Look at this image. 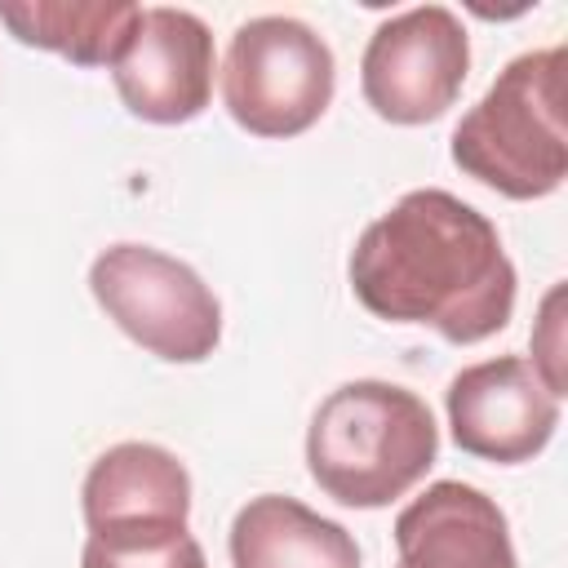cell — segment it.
Masks as SVG:
<instances>
[{"label":"cell","instance_id":"obj_1","mask_svg":"<svg viewBox=\"0 0 568 568\" xmlns=\"http://www.w3.org/2000/svg\"><path fill=\"white\" fill-rule=\"evenodd\" d=\"M359 306L390 324H426L444 342L470 346L515 315V262L497 226L439 186L399 195L351 248Z\"/></svg>","mask_w":568,"mask_h":568},{"label":"cell","instance_id":"obj_2","mask_svg":"<svg viewBox=\"0 0 568 568\" xmlns=\"http://www.w3.org/2000/svg\"><path fill=\"white\" fill-rule=\"evenodd\" d=\"M439 453V426L408 386L359 377L328 390L306 430V470L342 506L382 510L404 497Z\"/></svg>","mask_w":568,"mask_h":568},{"label":"cell","instance_id":"obj_3","mask_svg":"<svg viewBox=\"0 0 568 568\" xmlns=\"http://www.w3.org/2000/svg\"><path fill=\"white\" fill-rule=\"evenodd\" d=\"M564 67V44L510 58L488 93L457 120L453 164L506 200L555 195L568 173Z\"/></svg>","mask_w":568,"mask_h":568},{"label":"cell","instance_id":"obj_4","mask_svg":"<svg viewBox=\"0 0 568 568\" xmlns=\"http://www.w3.org/2000/svg\"><path fill=\"white\" fill-rule=\"evenodd\" d=\"M337 62L324 36L288 13H262L235 27L222 102L253 138H297L333 102Z\"/></svg>","mask_w":568,"mask_h":568},{"label":"cell","instance_id":"obj_5","mask_svg":"<svg viewBox=\"0 0 568 568\" xmlns=\"http://www.w3.org/2000/svg\"><path fill=\"white\" fill-rule=\"evenodd\" d=\"M89 293L106 320L146 355L169 364H200L222 342V302L195 266L151 248L111 244L89 266Z\"/></svg>","mask_w":568,"mask_h":568},{"label":"cell","instance_id":"obj_6","mask_svg":"<svg viewBox=\"0 0 568 568\" xmlns=\"http://www.w3.org/2000/svg\"><path fill=\"white\" fill-rule=\"evenodd\" d=\"M470 71V40L448 4H417L386 18L359 58L364 102L390 124L439 120Z\"/></svg>","mask_w":568,"mask_h":568},{"label":"cell","instance_id":"obj_7","mask_svg":"<svg viewBox=\"0 0 568 568\" xmlns=\"http://www.w3.org/2000/svg\"><path fill=\"white\" fill-rule=\"evenodd\" d=\"M213 31L191 9H142L129 44L111 62L115 93L129 115L146 124H186L213 98Z\"/></svg>","mask_w":568,"mask_h":568},{"label":"cell","instance_id":"obj_8","mask_svg":"<svg viewBox=\"0 0 568 568\" xmlns=\"http://www.w3.org/2000/svg\"><path fill=\"white\" fill-rule=\"evenodd\" d=\"M444 408L453 444L497 466L532 462L559 426V399L524 355H497L462 368L444 390Z\"/></svg>","mask_w":568,"mask_h":568},{"label":"cell","instance_id":"obj_9","mask_svg":"<svg viewBox=\"0 0 568 568\" xmlns=\"http://www.w3.org/2000/svg\"><path fill=\"white\" fill-rule=\"evenodd\" d=\"M80 506L93 541L173 537L186 532L191 475L178 453L146 439H124L89 466Z\"/></svg>","mask_w":568,"mask_h":568},{"label":"cell","instance_id":"obj_10","mask_svg":"<svg viewBox=\"0 0 568 568\" xmlns=\"http://www.w3.org/2000/svg\"><path fill=\"white\" fill-rule=\"evenodd\" d=\"M395 568H519L501 506L462 479H439L395 519Z\"/></svg>","mask_w":568,"mask_h":568},{"label":"cell","instance_id":"obj_11","mask_svg":"<svg viewBox=\"0 0 568 568\" xmlns=\"http://www.w3.org/2000/svg\"><path fill=\"white\" fill-rule=\"evenodd\" d=\"M231 568H359L355 537L284 493H262L231 519Z\"/></svg>","mask_w":568,"mask_h":568},{"label":"cell","instance_id":"obj_12","mask_svg":"<svg viewBox=\"0 0 568 568\" xmlns=\"http://www.w3.org/2000/svg\"><path fill=\"white\" fill-rule=\"evenodd\" d=\"M142 4L129 0H0V22L31 49L75 67H111L129 44Z\"/></svg>","mask_w":568,"mask_h":568},{"label":"cell","instance_id":"obj_13","mask_svg":"<svg viewBox=\"0 0 568 568\" xmlns=\"http://www.w3.org/2000/svg\"><path fill=\"white\" fill-rule=\"evenodd\" d=\"M80 568H209L191 532L146 537V541H93L84 537Z\"/></svg>","mask_w":568,"mask_h":568},{"label":"cell","instance_id":"obj_14","mask_svg":"<svg viewBox=\"0 0 568 568\" xmlns=\"http://www.w3.org/2000/svg\"><path fill=\"white\" fill-rule=\"evenodd\" d=\"M559 306H564V284H555L546 297H541V315L532 324V368L541 377V386L564 399L568 395V382H564V320H559Z\"/></svg>","mask_w":568,"mask_h":568}]
</instances>
